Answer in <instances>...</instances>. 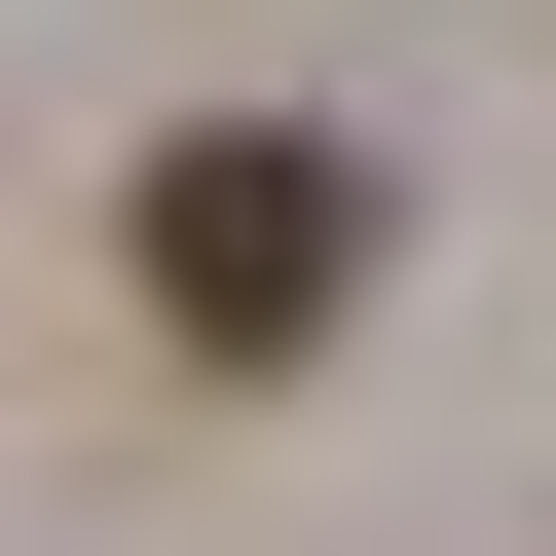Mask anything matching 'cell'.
<instances>
[{"label":"cell","mask_w":556,"mask_h":556,"mask_svg":"<svg viewBox=\"0 0 556 556\" xmlns=\"http://www.w3.org/2000/svg\"><path fill=\"white\" fill-rule=\"evenodd\" d=\"M334 298H371V149H298V112L149 149V334H186V371H298Z\"/></svg>","instance_id":"6da1fadb"}]
</instances>
